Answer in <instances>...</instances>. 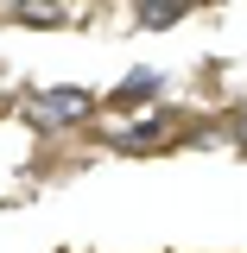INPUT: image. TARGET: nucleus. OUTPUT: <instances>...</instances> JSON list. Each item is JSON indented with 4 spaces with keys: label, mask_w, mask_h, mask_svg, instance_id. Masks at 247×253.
Segmentation results:
<instances>
[{
    "label": "nucleus",
    "mask_w": 247,
    "mask_h": 253,
    "mask_svg": "<svg viewBox=\"0 0 247 253\" xmlns=\"http://www.w3.org/2000/svg\"><path fill=\"white\" fill-rule=\"evenodd\" d=\"M32 108H38V126H57V121H83V114L95 108V95H83V89H45Z\"/></svg>",
    "instance_id": "obj_1"
},
{
    "label": "nucleus",
    "mask_w": 247,
    "mask_h": 253,
    "mask_svg": "<svg viewBox=\"0 0 247 253\" xmlns=\"http://www.w3.org/2000/svg\"><path fill=\"white\" fill-rule=\"evenodd\" d=\"M146 95H158V70H133V76H127V89L114 95V101H146Z\"/></svg>",
    "instance_id": "obj_2"
},
{
    "label": "nucleus",
    "mask_w": 247,
    "mask_h": 253,
    "mask_svg": "<svg viewBox=\"0 0 247 253\" xmlns=\"http://www.w3.org/2000/svg\"><path fill=\"white\" fill-rule=\"evenodd\" d=\"M184 6H140V26H178Z\"/></svg>",
    "instance_id": "obj_3"
},
{
    "label": "nucleus",
    "mask_w": 247,
    "mask_h": 253,
    "mask_svg": "<svg viewBox=\"0 0 247 253\" xmlns=\"http://www.w3.org/2000/svg\"><path fill=\"white\" fill-rule=\"evenodd\" d=\"M13 19H26V26H63V13H57V6H19Z\"/></svg>",
    "instance_id": "obj_4"
},
{
    "label": "nucleus",
    "mask_w": 247,
    "mask_h": 253,
    "mask_svg": "<svg viewBox=\"0 0 247 253\" xmlns=\"http://www.w3.org/2000/svg\"><path fill=\"white\" fill-rule=\"evenodd\" d=\"M152 133H158V126H133V133H108V139L127 146V152H140V146H152Z\"/></svg>",
    "instance_id": "obj_5"
},
{
    "label": "nucleus",
    "mask_w": 247,
    "mask_h": 253,
    "mask_svg": "<svg viewBox=\"0 0 247 253\" xmlns=\"http://www.w3.org/2000/svg\"><path fill=\"white\" fill-rule=\"evenodd\" d=\"M235 126H241V139H247V101H241V108H235Z\"/></svg>",
    "instance_id": "obj_6"
}]
</instances>
